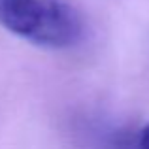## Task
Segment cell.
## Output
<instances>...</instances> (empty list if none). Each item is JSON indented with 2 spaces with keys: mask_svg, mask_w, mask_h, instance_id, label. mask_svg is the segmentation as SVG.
I'll return each mask as SVG.
<instances>
[{
  "mask_svg": "<svg viewBox=\"0 0 149 149\" xmlns=\"http://www.w3.org/2000/svg\"><path fill=\"white\" fill-rule=\"evenodd\" d=\"M0 25L47 49L72 47L85 32L83 17L70 0H0Z\"/></svg>",
  "mask_w": 149,
  "mask_h": 149,
  "instance_id": "obj_1",
  "label": "cell"
},
{
  "mask_svg": "<svg viewBox=\"0 0 149 149\" xmlns=\"http://www.w3.org/2000/svg\"><path fill=\"white\" fill-rule=\"evenodd\" d=\"M125 149H149V125L143 127L138 134L132 138V142H125Z\"/></svg>",
  "mask_w": 149,
  "mask_h": 149,
  "instance_id": "obj_2",
  "label": "cell"
}]
</instances>
